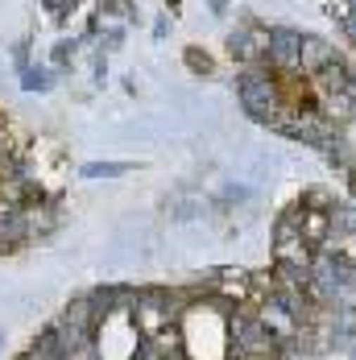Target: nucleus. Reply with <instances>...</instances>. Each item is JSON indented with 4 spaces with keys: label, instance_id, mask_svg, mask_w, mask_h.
<instances>
[{
    "label": "nucleus",
    "instance_id": "f257e3e1",
    "mask_svg": "<svg viewBox=\"0 0 356 360\" xmlns=\"http://www.w3.org/2000/svg\"><path fill=\"white\" fill-rule=\"evenodd\" d=\"M236 100L249 120L265 124V129H278L282 120V87L269 67H241L236 71Z\"/></svg>",
    "mask_w": 356,
    "mask_h": 360
},
{
    "label": "nucleus",
    "instance_id": "f03ea898",
    "mask_svg": "<svg viewBox=\"0 0 356 360\" xmlns=\"http://www.w3.org/2000/svg\"><path fill=\"white\" fill-rule=\"evenodd\" d=\"M303 30L278 25L269 30V46H265V67L269 71H298V54H303Z\"/></svg>",
    "mask_w": 356,
    "mask_h": 360
},
{
    "label": "nucleus",
    "instance_id": "7ed1b4c3",
    "mask_svg": "<svg viewBox=\"0 0 356 360\" xmlns=\"http://www.w3.org/2000/svg\"><path fill=\"white\" fill-rule=\"evenodd\" d=\"M331 63H340V54H336L331 41H323V37H315V34L303 37V54H298V75H303V79H319Z\"/></svg>",
    "mask_w": 356,
    "mask_h": 360
},
{
    "label": "nucleus",
    "instance_id": "20e7f679",
    "mask_svg": "<svg viewBox=\"0 0 356 360\" xmlns=\"http://www.w3.org/2000/svg\"><path fill=\"white\" fill-rule=\"evenodd\" d=\"M54 83H58V71H50V67H25L21 71V91H37V96H46V91H54Z\"/></svg>",
    "mask_w": 356,
    "mask_h": 360
},
{
    "label": "nucleus",
    "instance_id": "39448f33",
    "mask_svg": "<svg viewBox=\"0 0 356 360\" xmlns=\"http://www.w3.org/2000/svg\"><path fill=\"white\" fill-rule=\"evenodd\" d=\"M129 170H133V162H87V166H79L83 179H116V174H129Z\"/></svg>",
    "mask_w": 356,
    "mask_h": 360
},
{
    "label": "nucleus",
    "instance_id": "423d86ee",
    "mask_svg": "<svg viewBox=\"0 0 356 360\" xmlns=\"http://www.w3.org/2000/svg\"><path fill=\"white\" fill-rule=\"evenodd\" d=\"M79 46H83L79 37H71V41H67V37H63V41H54V50H50V63H54L58 71H67V67H71L67 58H75V50H79Z\"/></svg>",
    "mask_w": 356,
    "mask_h": 360
},
{
    "label": "nucleus",
    "instance_id": "0eeeda50",
    "mask_svg": "<svg viewBox=\"0 0 356 360\" xmlns=\"http://www.w3.org/2000/svg\"><path fill=\"white\" fill-rule=\"evenodd\" d=\"M182 58H186V67H191L195 75H215V67H212V54H208V50H199V46H191V50H186Z\"/></svg>",
    "mask_w": 356,
    "mask_h": 360
},
{
    "label": "nucleus",
    "instance_id": "6e6552de",
    "mask_svg": "<svg viewBox=\"0 0 356 360\" xmlns=\"http://www.w3.org/2000/svg\"><path fill=\"white\" fill-rule=\"evenodd\" d=\"M13 58H17V75H21L30 67V41H17V46H13Z\"/></svg>",
    "mask_w": 356,
    "mask_h": 360
},
{
    "label": "nucleus",
    "instance_id": "1a4fd4ad",
    "mask_svg": "<svg viewBox=\"0 0 356 360\" xmlns=\"http://www.w3.org/2000/svg\"><path fill=\"white\" fill-rule=\"evenodd\" d=\"M170 34V21H166V17H158V21H153V37H158V41H162V37Z\"/></svg>",
    "mask_w": 356,
    "mask_h": 360
},
{
    "label": "nucleus",
    "instance_id": "9d476101",
    "mask_svg": "<svg viewBox=\"0 0 356 360\" xmlns=\"http://www.w3.org/2000/svg\"><path fill=\"white\" fill-rule=\"evenodd\" d=\"M208 8H212L215 17H224L228 13V0H208Z\"/></svg>",
    "mask_w": 356,
    "mask_h": 360
},
{
    "label": "nucleus",
    "instance_id": "9b49d317",
    "mask_svg": "<svg viewBox=\"0 0 356 360\" xmlns=\"http://www.w3.org/2000/svg\"><path fill=\"white\" fill-rule=\"evenodd\" d=\"M348 195H352V199H356V166H352V170H348Z\"/></svg>",
    "mask_w": 356,
    "mask_h": 360
},
{
    "label": "nucleus",
    "instance_id": "f8f14e48",
    "mask_svg": "<svg viewBox=\"0 0 356 360\" xmlns=\"http://www.w3.org/2000/svg\"><path fill=\"white\" fill-rule=\"evenodd\" d=\"M166 4H170V13H178V4H182V0H166Z\"/></svg>",
    "mask_w": 356,
    "mask_h": 360
},
{
    "label": "nucleus",
    "instance_id": "ddd939ff",
    "mask_svg": "<svg viewBox=\"0 0 356 360\" xmlns=\"http://www.w3.org/2000/svg\"><path fill=\"white\" fill-rule=\"evenodd\" d=\"M348 8H352V13H356V0H348Z\"/></svg>",
    "mask_w": 356,
    "mask_h": 360
}]
</instances>
